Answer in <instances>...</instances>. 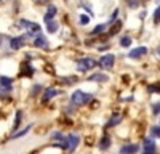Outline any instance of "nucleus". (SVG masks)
Returning <instances> with one entry per match:
<instances>
[{"label": "nucleus", "instance_id": "nucleus-1", "mask_svg": "<svg viewBox=\"0 0 160 154\" xmlns=\"http://www.w3.org/2000/svg\"><path fill=\"white\" fill-rule=\"evenodd\" d=\"M91 100H93V96L88 95V93H83L82 90H75V92L72 93V96H71V103L74 106H83V105H87V103H90Z\"/></svg>", "mask_w": 160, "mask_h": 154}, {"label": "nucleus", "instance_id": "nucleus-2", "mask_svg": "<svg viewBox=\"0 0 160 154\" xmlns=\"http://www.w3.org/2000/svg\"><path fill=\"white\" fill-rule=\"evenodd\" d=\"M96 61L95 59H91V58H82L80 61H77V66H78V71H82V72H85V71H90V69H93L96 66Z\"/></svg>", "mask_w": 160, "mask_h": 154}, {"label": "nucleus", "instance_id": "nucleus-3", "mask_svg": "<svg viewBox=\"0 0 160 154\" xmlns=\"http://www.w3.org/2000/svg\"><path fill=\"white\" fill-rule=\"evenodd\" d=\"M26 38H28V35H16V37H11L10 38V48L11 50H19V48H22L24 47V44H26Z\"/></svg>", "mask_w": 160, "mask_h": 154}, {"label": "nucleus", "instance_id": "nucleus-4", "mask_svg": "<svg viewBox=\"0 0 160 154\" xmlns=\"http://www.w3.org/2000/svg\"><path fill=\"white\" fill-rule=\"evenodd\" d=\"M114 61H115V56L114 55H104L101 59H99V66L102 68V69H111L112 66H114Z\"/></svg>", "mask_w": 160, "mask_h": 154}, {"label": "nucleus", "instance_id": "nucleus-5", "mask_svg": "<svg viewBox=\"0 0 160 154\" xmlns=\"http://www.w3.org/2000/svg\"><path fill=\"white\" fill-rule=\"evenodd\" d=\"M34 47L42 48V50H48V40L45 38V35L37 34V37H34Z\"/></svg>", "mask_w": 160, "mask_h": 154}, {"label": "nucleus", "instance_id": "nucleus-6", "mask_svg": "<svg viewBox=\"0 0 160 154\" xmlns=\"http://www.w3.org/2000/svg\"><path fill=\"white\" fill-rule=\"evenodd\" d=\"M59 93H61L59 90H56V88H51V87H48V88H45V92H43L42 101H43V103H47V101H50L51 98H55V96H58Z\"/></svg>", "mask_w": 160, "mask_h": 154}, {"label": "nucleus", "instance_id": "nucleus-7", "mask_svg": "<svg viewBox=\"0 0 160 154\" xmlns=\"http://www.w3.org/2000/svg\"><path fill=\"white\" fill-rule=\"evenodd\" d=\"M31 128H32V124L26 125L24 128H19V130H16L15 133H11V135H10V140H18V138H22L24 135H28V133L31 132Z\"/></svg>", "mask_w": 160, "mask_h": 154}, {"label": "nucleus", "instance_id": "nucleus-8", "mask_svg": "<svg viewBox=\"0 0 160 154\" xmlns=\"http://www.w3.org/2000/svg\"><path fill=\"white\" fill-rule=\"evenodd\" d=\"M142 154H155V143L152 138H146L144 140V151Z\"/></svg>", "mask_w": 160, "mask_h": 154}, {"label": "nucleus", "instance_id": "nucleus-9", "mask_svg": "<svg viewBox=\"0 0 160 154\" xmlns=\"http://www.w3.org/2000/svg\"><path fill=\"white\" fill-rule=\"evenodd\" d=\"M66 143H68V151H74L78 145V136L77 135H69L66 138Z\"/></svg>", "mask_w": 160, "mask_h": 154}, {"label": "nucleus", "instance_id": "nucleus-10", "mask_svg": "<svg viewBox=\"0 0 160 154\" xmlns=\"http://www.w3.org/2000/svg\"><path fill=\"white\" fill-rule=\"evenodd\" d=\"M34 74V68L31 66L29 61H24L22 66H21V75H26V77H31Z\"/></svg>", "mask_w": 160, "mask_h": 154}, {"label": "nucleus", "instance_id": "nucleus-11", "mask_svg": "<svg viewBox=\"0 0 160 154\" xmlns=\"http://www.w3.org/2000/svg\"><path fill=\"white\" fill-rule=\"evenodd\" d=\"M146 53H148V48H146V47H138V48L130 51V58H141Z\"/></svg>", "mask_w": 160, "mask_h": 154}, {"label": "nucleus", "instance_id": "nucleus-12", "mask_svg": "<svg viewBox=\"0 0 160 154\" xmlns=\"http://www.w3.org/2000/svg\"><path fill=\"white\" fill-rule=\"evenodd\" d=\"M139 151V146L138 145H125L122 149H120V152L122 154H136Z\"/></svg>", "mask_w": 160, "mask_h": 154}, {"label": "nucleus", "instance_id": "nucleus-13", "mask_svg": "<svg viewBox=\"0 0 160 154\" xmlns=\"http://www.w3.org/2000/svg\"><path fill=\"white\" fill-rule=\"evenodd\" d=\"M58 13V10H56V7L55 5H50L48 7V10H47V13H45V16H43V19H45V23H48V21H51L53 18H55V15Z\"/></svg>", "mask_w": 160, "mask_h": 154}, {"label": "nucleus", "instance_id": "nucleus-14", "mask_svg": "<svg viewBox=\"0 0 160 154\" xmlns=\"http://www.w3.org/2000/svg\"><path fill=\"white\" fill-rule=\"evenodd\" d=\"M0 87H5V88L13 90V79L8 77V75H0Z\"/></svg>", "mask_w": 160, "mask_h": 154}, {"label": "nucleus", "instance_id": "nucleus-15", "mask_svg": "<svg viewBox=\"0 0 160 154\" xmlns=\"http://www.w3.org/2000/svg\"><path fill=\"white\" fill-rule=\"evenodd\" d=\"M21 121H22V111H16V116H15V122H13V130H19L21 128Z\"/></svg>", "mask_w": 160, "mask_h": 154}, {"label": "nucleus", "instance_id": "nucleus-16", "mask_svg": "<svg viewBox=\"0 0 160 154\" xmlns=\"http://www.w3.org/2000/svg\"><path fill=\"white\" fill-rule=\"evenodd\" d=\"M109 146H111V138L108 135H104L99 141V149H108Z\"/></svg>", "mask_w": 160, "mask_h": 154}, {"label": "nucleus", "instance_id": "nucleus-17", "mask_svg": "<svg viewBox=\"0 0 160 154\" xmlns=\"http://www.w3.org/2000/svg\"><path fill=\"white\" fill-rule=\"evenodd\" d=\"M120 29H122V21H115V23L112 24V28H111L109 34H111V35H115V34L120 32Z\"/></svg>", "mask_w": 160, "mask_h": 154}, {"label": "nucleus", "instance_id": "nucleus-18", "mask_svg": "<svg viewBox=\"0 0 160 154\" xmlns=\"http://www.w3.org/2000/svg\"><path fill=\"white\" fill-rule=\"evenodd\" d=\"M90 80H95V82H108L109 77L104 75V74H95V75L90 77Z\"/></svg>", "mask_w": 160, "mask_h": 154}, {"label": "nucleus", "instance_id": "nucleus-19", "mask_svg": "<svg viewBox=\"0 0 160 154\" xmlns=\"http://www.w3.org/2000/svg\"><path fill=\"white\" fill-rule=\"evenodd\" d=\"M47 31H48L50 34L56 32V31H58V23H56V21H53V19L48 21V23H47Z\"/></svg>", "mask_w": 160, "mask_h": 154}, {"label": "nucleus", "instance_id": "nucleus-20", "mask_svg": "<svg viewBox=\"0 0 160 154\" xmlns=\"http://www.w3.org/2000/svg\"><path fill=\"white\" fill-rule=\"evenodd\" d=\"M118 122H122V114H115L114 117L108 122V127H114V125H117Z\"/></svg>", "mask_w": 160, "mask_h": 154}, {"label": "nucleus", "instance_id": "nucleus-21", "mask_svg": "<svg viewBox=\"0 0 160 154\" xmlns=\"http://www.w3.org/2000/svg\"><path fill=\"white\" fill-rule=\"evenodd\" d=\"M120 45H122V47H130V45H131V38H130L128 35L122 37V40H120Z\"/></svg>", "mask_w": 160, "mask_h": 154}, {"label": "nucleus", "instance_id": "nucleus-22", "mask_svg": "<svg viewBox=\"0 0 160 154\" xmlns=\"http://www.w3.org/2000/svg\"><path fill=\"white\" fill-rule=\"evenodd\" d=\"M40 92H42V85H38V84H37V85H34V87H32L31 95H32V96H35V95H38Z\"/></svg>", "mask_w": 160, "mask_h": 154}, {"label": "nucleus", "instance_id": "nucleus-23", "mask_svg": "<svg viewBox=\"0 0 160 154\" xmlns=\"http://www.w3.org/2000/svg\"><path fill=\"white\" fill-rule=\"evenodd\" d=\"M104 29H106V24H99V26H96V28L93 29V32H91V34H101Z\"/></svg>", "mask_w": 160, "mask_h": 154}, {"label": "nucleus", "instance_id": "nucleus-24", "mask_svg": "<svg viewBox=\"0 0 160 154\" xmlns=\"http://www.w3.org/2000/svg\"><path fill=\"white\" fill-rule=\"evenodd\" d=\"M151 133H152L154 136H157V138H160V127H158V125H155V127H152V128H151Z\"/></svg>", "mask_w": 160, "mask_h": 154}, {"label": "nucleus", "instance_id": "nucleus-25", "mask_svg": "<svg viewBox=\"0 0 160 154\" xmlns=\"http://www.w3.org/2000/svg\"><path fill=\"white\" fill-rule=\"evenodd\" d=\"M149 90H151V93H160V85H151Z\"/></svg>", "mask_w": 160, "mask_h": 154}, {"label": "nucleus", "instance_id": "nucleus-26", "mask_svg": "<svg viewBox=\"0 0 160 154\" xmlns=\"http://www.w3.org/2000/svg\"><path fill=\"white\" fill-rule=\"evenodd\" d=\"M88 23H90V18L88 16H85V15L80 16V24H88Z\"/></svg>", "mask_w": 160, "mask_h": 154}, {"label": "nucleus", "instance_id": "nucleus-27", "mask_svg": "<svg viewBox=\"0 0 160 154\" xmlns=\"http://www.w3.org/2000/svg\"><path fill=\"white\" fill-rule=\"evenodd\" d=\"M154 19H155V23H160V7L155 10V15H154Z\"/></svg>", "mask_w": 160, "mask_h": 154}, {"label": "nucleus", "instance_id": "nucleus-28", "mask_svg": "<svg viewBox=\"0 0 160 154\" xmlns=\"http://www.w3.org/2000/svg\"><path fill=\"white\" fill-rule=\"evenodd\" d=\"M152 109H154V114H158L160 112V103H155V105L152 106Z\"/></svg>", "mask_w": 160, "mask_h": 154}, {"label": "nucleus", "instance_id": "nucleus-29", "mask_svg": "<svg viewBox=\"0 0 160 154\" xmlns=\"http://www.w3.org/2000/svg\"><path fill=\"white\" fill-rule=\"evenodd\" d=\"M130 7H138V2L136 0H130Z\"/></svg>", "mask_w": 160, "mask_h": 154}, {"label": "nucleus", "instance_id": "nucleus-30", "mask_svg": "<svg viewBox=\"0 0 160 154\" xmlns=\"http://www.w3.org/2000/svg\"><path fill=\"white\" fill-rule=\"evenodd\" d=\"M37 2H38V3H43V2H47V0H37Z\"/></svg>", "mask_w": 160, "mask_h": 154}, {"label": "nucleus", "instance_id": "nucleus-31", "mask_svg": "<svg viewBox=\"0 0 160 154\" xmlns=\"http://www.w3.org/2000/svg\"><path fill=\"white\" fill-rule=\"evenodd\" d=\"M157 56H158V58H160V48H158V50H157Z\"/></svg>", "mask_w": 160, "mask_h": 154}, {"label": "nucleus", "instance_id": "nucleus-32", "mask_svg": "<svg viewBox=\"0 0 160 154\" xmlns=\"http://www.w3.org/2000/svg\"><path fill=\"white\" fill-rule=\"evenodd\" d=\"M0 44H2V37H0Z\"/></svg>", "mask_w": 160, "mask_h": 154}]
</instances>
